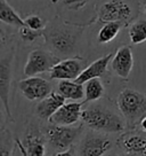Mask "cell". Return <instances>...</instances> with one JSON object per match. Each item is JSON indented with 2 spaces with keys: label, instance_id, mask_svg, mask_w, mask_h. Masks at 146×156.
<instances>
[{
  "label": "cell",
  "instance_id": "1",
  "mask_svg": "<svg viewBox=\"0 0 146 156\" xmlns=\"http://www.w3.org/2000/svg\"><path fill=\"white\" fill-rule=\"evenodd\" d=\"M80 34V29L55 21L44 29V36L47 44L57 53L65 55L75 51Z\"/></svg>",
  "mask_w": 146,
  "mask_h": 156
},
{
  "label": "cell",
  "instance_id": "2",
  "mask_svg": "<svg viewBox=\"0 0 146 156\" xmlns=\"http://www.w3.org/2000/svg\"><path fill=\"white\" fill-rule=\"evenodd\" d=\"M81 119L88 127L98 132L119 133L126 127V124L119 115L101 106L83 109Z\"/></svg>",
  "mask_w": 146,
  "mask_h": 156
},
{
  "label": "cell",
  "instance_id": "3",
  "mask_svg": "<svg viewBox=\"0 0 146 156\" xmlns=\"http://www.w3.org/2000/svg\"><path fill=\"white\" fill-rule=\"evenodd\" d=\"M117 103L129 124H138L146 115V95L132 88L122 90L118 97Z\"/></svg>",
  "mask_w": 146,
  "mask_h": 156
},
{
  "label": "cell",
  "instance_id": "4",
  "mask_svg": "<svg viewBox=\"0 0 146 156\" xmlns=\"http://www.w3.org/2000/svg\"><path fill=\"white\" fill-rule=\"evenodd\" d=\"M135 6L130 0H104L98 7V17L102 22H127L134 19Z\"/></svg>",
  "mask_w": 146,
  "mask_h": 156
},
{
  "label": "cell",
  "instance_id": "5",
  "mask_svg": "<svg viewBox=\"0 0 146 156\" xmlns=\"http://www.w3.org/2000/svg\"><path fill=\"white\" fill-rule=\"evenodd\" d=\"M58 62L59 58L51 52L41 48L33 49L30 52L28 61L24 66V75L30 77L47 73Z\"/></svg>",
  "mask_w": 146,
  "mask_h": 156
},
{
  "label": "cell",
  "instance_id": "6",
  "mask_svg": "<svg viewBox=\"0 0 146 156\" xmlns=\"http://www.w3.org/2000/svg\"><path fill=\"white\" fill-rule=\"evenodd\" d=\"M82 127L72 125H53L47 130V139L49 145L58 151L71 148L75 139L80 136Z\"/></svg>",
  "mask_w": 146,
  "mask_h": 156
},
{
  "label": "cell",
  "instance_id": "7",
  "mask_svg": "<svg viewBox=\"0 0 146 156\" xmlns=\"http://www.w3.org/2000/svg\"><path fill=\"white\" fill-rule=\"evenodd\" d=\"M18 88L24 98L30 101H40L53 92L48 80L38 76H30L22 79L18 83Z\"/></svg>",
  "mask_w": 146,
  "mask_h": 156
},
{
  "label": "cell",
  "instance_id": "8",
  "mask_svg": "<svg viewBox=\"0 0 146 156\" xmlns=\"http://www.w3.org/2000/svg\"><path fill=\"white\" fill-rule=\"evenodd\" d=\"M86 61L80 58H70L59 61L49 71L51 79L57 80H75L83 71Z\"/></svg>",
  "mask_w": 146,
  "mask_h": 156
},
{
  "label": "cell",
  "instance_id": "9",
  "mask_svg": "<svg viewBox=\"0 0 146 156\" xmlns=\"http://www.w3.org/2000/svg\"><path fill=\"white\" fill-rule=\"evenodd\" d=\"M13 53L7 56H2L0 60V99L2 101V107L9 121L14 122L9 107V87L12 80V64H13Z\"/></svg>",
  "mask_w": 146,
  "mask_h": 156
},
{
  "label": "cell",
  "instance_id": "10",
  "mask_svg": "<svg viewBox=\"0 0 146 156\" xmlns=\"http://www.w3.org/2000/svg\"><path fill=\"white\" fill-rule=\"evenodd\" d=\"M82 102H68L64 103L53 116L49 122L53 125H73L79 122L82 116Z\"/></svg>",
  "mask_w": 146,
  "mask_h": 156
},
{
  "label": "cell",
  "instance_id": "11",
  "mask_svg": "<svg viewBox=\"0 0 146 156\" xmlns=\"http://www.w3.org/2000/svg\"><path fill=\"white\" fill-rule=\"evenodd\" d=\"M111 149V141L105 136L87 134L79 148V156H104Z\"/></svg>",
  "mask_w": 146,
  "mask_h": 156
},
{
  "label": "cell",
  "instance_id": "12",
  "mask_svg": "<svg viewBox=\"0 0 146 156\" xmlns=\"http://www.w3.org/2000/svg\"><path fill=\"white\" fill-rule=\"evenodd\" d=\"M134 67V56L132 51L129 46H121L113 55L111 60V68L118 77L127 79L131 73Z\"/></svg>",
  "mask_w": 146,
  "mask_h": 156
},
{
  "label": "cell",
  "instance_id": "13",
  "mask_svg": "<svg viewBox=\"0 0 146 156\" xmlns=\"http://www.w3.org/2000/svg\"><path fill=\"white\" fill-rule=\"evenodd\" d=\"M65 98L59 92H51L49 95L40 100L35 107V112L41 119H48L65 103Z\"/></svg>",
  "mask_w": 146,
  "mask_h": 156
},
{
  "label": "cell",
  "instance_id": "14",
  "mask_svg": "<svg viewBox=\"0 0 146 156\" xmlns=\"http://www.w3.org/2000/svg\"><path fill=\"white\" fill-rule=\"evenodd\" d=\"M112 58V54L110 53L102 56V58H97L96 61H94L93 63H90L83 69V71L80 73V76L75 79V82H78L80 84H85L87 83L88 80L93 79V78H99L104 76Z\"/></svg>",
  "mask_w": 146,
  "mask_h": 156
},
{
  "label": "cell",
  "instance_id": "15",
  "mask_svg": "<svg viewBox=\"0 0 146 156\" xmlns=\"http://www.w3.org/2000/svg\"><path fill=\"white\" fill-rule=\"evenodd\" d=\"M127 154L135 156H146V138L139 134H126L120 140Z\"/></svg>",
  "mask_w": 146,
  "mask_h": 156
},
{
  "label": "cell",
  "instance_id": "16",
  "mask_svg": "<svg viewBox=\"0 0 146 156\" xmlns=\"http://www.w3.org/2000/svg\"><path fill=\"white\" fill-rule=\"evenodd\" d=\"M82 85L75 80H59L58 92L66 100L79 101L85 98V87Z\"/></svg>",
  "mask_w": 146,
  "mask_h": 156
},
{
  "label": "cell",
  "instance_id": "17",
  "mask_svg": "<svg viewBox=\"0 0 146 156\" xmlns=\"http://www.w3.org/2000/svg\"><path fill=\"white\" fill-rule=\"evenodd\" d=\"M28 156H45V140L40 132H30L23 142Z\"/></svg>",
  "mask_w": 146,
  "mask_h": 156
},
{
  "label": "cell",
  "instance_id": "18",
  "mask_svg": "<svg viewBox=\"0 0 146 156\" xmlns=\"http://www.w3.org/2000/svg\"><path fill=\"white\" fill-rule=\"evenodd\" d=\"M0 20L2 23L16 28H22L25 25L24 20H22L16 10L6 0H0Z\"/></svg>",
  "mask_w": 146,
  "mask_h": 156
},
{
  "label": "cell",
  "instance_id": "19",
  "mask_svg": "<svg viewBox=\"0 0 146 156\" xmlns=\"http://www.w3.org/2000/svg\"><path fill=\"white\" fill-rule=\"evenodd\" d=\"M105 88L99 78H93L85 83V101L83 102H94L97 101L104 95Z\"/></svg>",
  "mask_w": 146,
  "mask_h": 156
},
{
  "label": "cell",
  "instance_id": "20",
  "mask_svg": "<svg viewBox=\"0 0 146 156\" xmlns=\"http://www.w3.org/2000/svg\"><path fill=\"white\" fill-rule=\"evenodd\" d=\"M122 23L112 21V22H105V24L103 25L99 32L97 34V40L101 44H107L110 41H112L113 39L117 37L120 30H121Z\"/></svg>",
  "mask_w": 146,
  "mask_h": 156
},
{
  "label": "cell",
  "instance_id": "21",
  "mask_svg": "<svg viewBox=\"0 0 146 156\" xmlns=\"http://www.w3.org/2000/svg\"><path fill=\"white\" fill-rule=\"evenodd\" d=\"M129 39L132 44L138 45L146 41V20H137L129 28Z\"/></svg>",
  "mask_w": 146,
  "mask_h": 156
},
{
  "label": "cell",
  "instance_id": "22",
  "mask_svg": "<svg viewBox=\"0 0 146 156\" xmlns=\"http://www.w3.org/2000/svg\"><path fill=\"white\" fill-rule=\"evenodd\" d=\"M25 25L32 30H37V31H42L46 28L45 27L44 20L41 19L38 15H29L26 19L24 20Z\"/></svg>",
  "mask_w": 146,
  "mask_h": 156
},
{
  "label": "cell",
  "instance_id": "23",
  "mask_svg": "<svg viewBox=\"0 0 146 156\" xmlns=\"http://www.w3.org/2000/svg\"><path fill=\"white\" fill-rule=\"evenodd\" d=\"M41 34H42L41 31H37V30L30 29V28H28L26 25L20 28L21 38L23 39V40H25V41H34V40L38 38V37H40Z\"/></svg>",
  "mask_w": 146,
  "mask_h": 156
},
{
  "label": "cell",
  "instance_id": "24",
  "mask_svg": "<svg viewBox=\"0 0 146 156\" xmlns=\"http://www.w3.org/2000/svg\"><path fill=\"white\" fill-rule=\"evenodd\" d=\"M90 0H62L63 5L68 7V9L79 10L81 9L83 6H86Z\"/></svg>",
  "mask_w": 146,
  "mask_h": 156
},
{
  "label": "cell",
  "instance_id": "25",
  "mask_svg": "<svg viewBox=\"0 0 146 156\" xmlns=\"http://www.w3.org/2000/svg\"><path fill=\"white\" fill-rule=\"evenodd\" d=\"M53 156H78L77 155V151L74 148H68L66 151H58V153H56L55 155Z\"/></svg>",
  "mask_w": 146,
  "mask_h": 156
},
{
  "label": "cell",
  "instance_id": "26",
  "mask_svg": "<svg viewBox=\"0 0 146 156\" xmlns=\"http://www.w3.org/2000/svg\"><path fill=\"white\" fill-rule=\"evenodd\" d=\"M15 144H16V146L18 147V149H20L22 156H28V154H26V149H25L23 142L21 141V140H18V139H15Z\"/></svg>",
  "mask_w": 146,
  "mask_h": 156
},
{
  "label": "cell",
  "instance_id": "27",
  "mask_svg": "<svg viewBox=\"0 0 146 156\" xmlns=\"http://www.w3.org/2000/svg\"><path fill=\"white\" fill-rule=\"evenodd\" d=\"M138 126H139V129H141V131L146 132V115L141 118V121H139V123H138Z\"/></svg>",
  "mask_w": 146,
  "mask_h": 156
},
{
  "label": "cell",
  "instance_id": "28",
  "mask_svg": "<svg viewBox=\"0 0 146 156\" xmlns=\"http://www.w3.org/2000/svg\"><path fill=\"white\" fill-rule=\"evenodd\" d=\"M144 10H145V13H146V0H145V2H144Z\"/></svg>",
  "mask_w": 146,
  "mask_h": 156
},
{
  "label": "cell",
  "instance_id": "29",
  "mask_svg": "<svg viewBox=\"0 0 146 156\" xmlns=\"http://www.w3.org/2000/svg\"><path fill=\"white\" fill-rule=\"evenodd\" d=\"M126 156H135V155H130V154H128V155H126Z\"/></svg>",
  "mask_w": 146,
  "mask_h": 156
}]
</instances>
